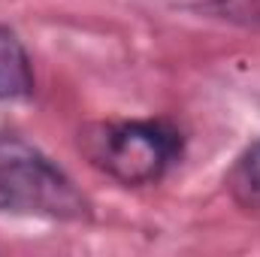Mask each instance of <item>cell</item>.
<instances>
[{
    "mask_svg": "<svg viewBox=\"0 0 260 257\" xmlns=\"http://www.w3.org/2000/svg\"><path fill=\"white\" fill-rule=\"evenodd\" d=\"M227 188L245 209L260 212V142L248 145L227 176Z\"/></svg>",
    "mask_w": 260,
    "mask_h": 257,
    "instance_id": "cell-4",
    "label": "cell"
},
{
    "mask_svg": "<svg viewBox=\"0 0 260 257\" xmlns=\"http://www.w3.org/2000/svg\"><path fill=\"white\" fill-rule=\"evenodd\" d=\"M79 148L109 179L142 188L160 182L182 160L185 139L173 124L154 118L97 121L79 133Z\"/></svg>",
    "mask_w": 260,
    "mask_h": 257,
    "instance_id": "cell-1",
    "label": "cell"
},
{
    "mask_svg": "<svg viewBox=\"0 0 260 257\" xmlns=\"http://www.w3.org/2000/svg\"><path fill=\"white\" fill-rule=\"evenodd\" d=\"M34 88L37 76L24 43L0 24V100H27Z\"/></svg>",
    "mask_w": 260,
    "mask_h": 257,
    "instance_id": "cell-3",
    "label": "cell"
},
{
    "mask_svg": "<svg viewBox=\"0 0 260 257\" xmlns=\"http://www.w3.org/2000/svg\"><path fill=\"white\" fill-rule=\"evenodd\" d=\"M0 212L82 221L91 215V203L49 154L21 136L0 133Z\"/></svg>",
    "mask_w": 260,
    "mask_h": 257,
    "instance_id": "cell-2",
    "label": "cell"
}]
</instances>
